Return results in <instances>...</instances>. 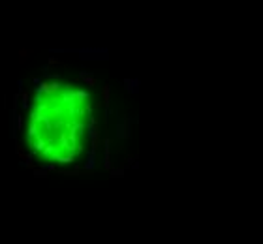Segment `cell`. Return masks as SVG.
<instances>
[{"label":"cell","instance_id":"obj_4","mask_svg":"<svg viewBox=\"0 0 263 244\" xmlns=\"http://www.w3.org/2000/svg\"><path fill=\"white\" fill-rule=\"evenodd\" d=\"M36 135H38V124H36V122H30L28 131H26V137H28V141H30V139H34Z\"/></svg>","mask_w":263,"mask_h":244},{"label":"cell","instance_id":"obj_11","mask_svg":"<svg viewBox=\"0 0 263 244\" xmlns=\"http://www.w3.org/2000/svg\"><path fill=\"white\" fill-rule=\"evenodd\" d=\"M21 102H23V107H25V109L28 107V92H26V90L21 92Z\"/></svg>","mask_w":263,"mask_h":244},{"label":"cell","instance_id":"obj_8","mask_svg":"<svg viewBox=\"0 0 263 244\" xmlns=\"http://www.w3.org/2000/svg\"><path fill=\"white\" fill-rule=\"evenodd\" d=\"M102 94H103V103H105V107H109V96H111V86H109V85H105V86H103V90H102Z\"/></svg>","mask_w":263,"mask_h":244},{"label":"cell","instance_id":"obj_14","mask_svg":"<svg viewBox=\"0 0 263 244\" xmlns=\"http://www.w3.org/2000/svg\"><path fill=\"white\" fill-rule=\"evenodd\" d=\"M54 64H60V60L54 57H49V66H54Z\"/></svg>","mask_w":263,"mask_h":244},{"label":"cell","instance_id":"obj_1","mask_svg":"<svg viewBox=\"0 0 263 244\" xmlns=\"http://www.w3.org/2000/svg\"><path fill=\"white\" fill-rule=\"evenodd\" d=\"M60 90V85L58 83H47V81H41L40 86H38V94H54V92H58Z\"/></svg>","mask_w":263,"mask_h":244},{"label":"cell","instance_id":"obj_7","mask_svg":"<svg viewBox=\"0 0 263 244\" xmlns=\"http://www.w3.org/2000/svg\"><path fill=\"white\" fill-rule=\"evenodd\" d=\"M45 175H47V167H45V165L34 169V176H36V179H45Z\"/></svg>","mask_w":263,"mask_h":244},{"label":"cell","instance_id":"obj_5","mask_svg":"<svg viewBox=\"0 0 263 244\" xmlns=\"http://www.w3.org/2000/svg\"><path fill=\"white\" fill-rule=\"evenodd\" d=\"M79 77H81V79H83L86 85H89V86H94V85H96V79H94L92 75H89L86 71H81V73H79Z\"/></svg>","mask_w":263,"mask_h":244},{"label":"cell","instance_id":"obj_6","mask_svg":"<svg viewBox=\"0 0 263 244\" xmlns=\"http://www.w3.org/2000/svg\"><path fill=\"white\" fill-rule=\"evenodd\" d=\"M49 107H51V103H45V102H40V103H36V105H32V109L40 111V113H47Z\"/></svg>","mask_w":263,"mask_h":244},{"label":"cell","instance_id":"obj_12","mask_svg":"<svg viewBox=\"0 0 263 244\" xmlns=\"http://www.w3.org/2000/svg\"><path fill=\"white\" fill-rule=\"evenodd\" d=\"M15 150H17V156H19L21 160H25V156H26V152H25V148L21 147V145H15Z\"/></svg>","mask_w":263,"mask_h":244},{"label":"cell","instance_id":"obj_15","mask_svg":"<svg viewBox=\"0 0 263 244\" xmlns=\"http://www.w3.org/2000/svg\"><path fill=\"white\" fill-rule=\"evenodd\" d=\"M45 167H47V171H54V169H57V167H54V165H53V163H49V165H45Z\"/></svg>","mask_w":263,"mask_h":244},{"label":"cell","instance_id":"obj_9","mask_svg":"<svg viewBox=\"0 0 263 244\" xmlns=\"http://www.w3.org/2000/svg\"><path fill=\"white\" fill-rule=\"evenodd\" d=\"M30 53H32L30 49H21V51H19V62H21V64L26 62V58H28V54H30Z\"/></svg>","mask_w":263,"mask_h":244},{"label":"cell","instance_id":"obj_2","mask_svg":"<svg viewBox=\"0 0 263 244\" xmlns=\"http://www.w3.org/2000/svg\"><path fill=\"white\" fill-rule=\"evenodd\" d=\"M117 135H118L120 139H124V137L130 135V120H124L122 124L118 122V126H117Z\"/></svg>","mask_w":263,"mask_h":244},{"label":"cell","instance_id":"obj_3","mask_svg":"<svg viewBox=\"0 0 263 244\" xmlns=\"http://www.w3.org/2000/svg\"><path fill=\"white\" fill-rule=\"evenodd\" d=\"M32 147H34V152H41L43 148H45V137L36 135V137H34V143H32Z\"/></svg>","mask_w":263,"mask_h":244},{"label":"cell","instance_id":"obj_13","mask_svg":"<svg viewBox=\"0 0 263 244\" xmlns=\"http://www.w3.org/2000/svg\"><path fill=\"white\" fill-rule=\"evenodd\" d=\"M15 118H17V130H21V128H23V117L15 113Z\"/></svg>","mask_w":263,"mask_h":244},{"label":"cell","instance_id":"obj_10","mask_svg":"<svg viewBox=\"0 0 263 244\" xmlns=\"http://www.w3.org/2000/svg\"><path fill=\"white\" fill-rule=\"evenodd\" d=\"M124 85L130 92H137V81H124Z\"/></svg>","mask_w":263,"mask_h":244}]
</instances>
